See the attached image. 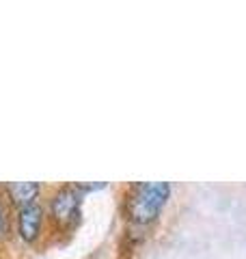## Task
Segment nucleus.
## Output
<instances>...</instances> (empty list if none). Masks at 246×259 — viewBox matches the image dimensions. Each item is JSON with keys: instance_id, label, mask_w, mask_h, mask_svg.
Instances as JSON below:
<instances>
[{"instance_id": "f03ea898", "label": "nucleus", "mask_w": 246, "mask_h": 259, "mask_svg": "<svg viewBox=\"0 0 246 259\" xmlns=\"http://www.w3.org/2000/svg\"><path fill=\"white\" fill-rule=\"evenodd\" d=\"M78 207H80V197L73 188L59 190L52 199V216L63 225L71 223L78 216Z\"/></svg>"}, {"instance_id": "f257e3e1", "label": "nucleus", "mask_w": 246, "mask_h": 259, "mask_svg": "<svg viewBox=\"0 0 246 259\" xmlns=\"http://www.w3.org/2000/svg\"><path fill=\"white\" fill-rule=\"evenodd\" d=\"M169 184H138L128 201V212L134 223H149L158 216L169 199Z\"/></svg>"}, {"instance_id": "39448f33", "label": "nucleus", "mask_w": 246, "mask_h": 259, "mask_svg": "<svg viewBox=\"0 0 246 259\" xmlns=\"http://www.w3.org/2000/svg\"><path fill=\"white\" fill-rule=\"evenodd\" d=\"M7 231H9V218H7L5 207H3V203H0V238H3Z\"/></svg>"}, {"instance_id": "7ed1b4c3", "label": "nucleus", "mask_w": 246, "mask_h": 259, "mask_svg": "<svg viewBox=\"0 0 246 259\" xmlns=\"http://www.w3.org/2000/svg\"><path fill=\"white\" fill-rule=\"evenodd\" d=\"M20 233L26 242H32L39 233V227H41V207L39 205H26L20 209Z\"/></svg>"}, {"instance_id": "20e7f679", "label": "nucleus", "mask_w": 246, "mask_h": 259, "mask_svg": "<svg viewBox=\"0 0 246 259\" xmlns=\"http://www.w3.org/2000/svg\"><path fill=\"white\" fill-rule=\"evenodd\" d=\"M7 190H9L15 205L26 207V205H32V199H35L37 192H39V184H35V182H15V184L7 186Z\"/></svg>"}]
</instances>
